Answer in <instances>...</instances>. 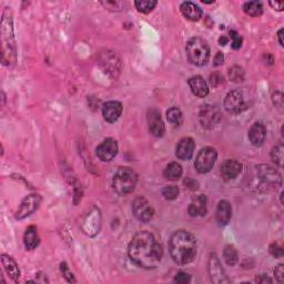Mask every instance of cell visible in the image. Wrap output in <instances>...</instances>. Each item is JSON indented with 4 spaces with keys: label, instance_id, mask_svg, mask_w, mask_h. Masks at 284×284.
<instances>
[{
    "label": "cell",
    "instance_id": "1",
    "mask_svg": "<svg viewBox=\"0 0 284 284\" xmlns=\"http://www.w3.org/2000/svg\"><path fill=\"white\" fill-rule=\"evenodd\" d=\"M128 254L130 260L138 267L151 270L156 269L162 260V247L149 231L138 232L131 240Z\"/></svg>",
    "mask_w": 284,
    "mask_h": 284
},
{
    "label": "cell",
    "instance_id": "2",
    "mask_svg": "<svg viewBox=\"0 0 284 284\" xmlns=\"http://www.w3.org/2000/svg\"><path fill=\"white\" fill-rule=\"evenodd\" d=\"M169 250L172 260L177 264H189L196 258L197 240L190 232L178 230L171 235Z\"/></svg>",
    "mask_w": 284,
    "mask_h": 284
},
{
    "label": "cell",
    "instance_id": "3",
    "mask_svg": "<svg viewBox=\"0 0 284 284\" xmlns=\"http://www.w3.org/2000/svg\"><path fill=\"white\" fill-rule=\"evenodd\" d=\"M186 56H188L189 61L192 65L201 67L205 66L206 62L209 61L210 57V49L207 43L202 38L195 37L188 41L186 44Z\"/></svg>",
    "mask_w": 284,
    "mask_h": 284
},
{
    "label": "cell",
    "instance_id": "4",
    "mask_svg": "<svg viewBox=\"0 0 284 284\" xmlns=\"http://www.w3.org/2000/svg\"><path fill=\"white\" fill-rule=\"evenodd\" d=\"M138 182L137 173L130 168H120L116 172L112 186L119 196H127L132 192Z\"/></svg>",
    "mask_w": 284,
    "mask_h": 284
},
{
    "label": "cell",
    "instance_id": "5",
    "mask_svg": "<svg viewBox=\"0 0 284 284\" xmlns=\"http://www.w3.org/2000/svg\"><path fill=\"white\" fill-rule=\"evenodd\" d=\"M101 225V213L97 207L89 209L80 220V228L82 232L88 237H94L99 233Z\"/></svg>",
    "mask_w": 284,
    "mask_h": 284
},
{
    "label": "cell",
    "instance_id": "6",
    "mask_svg": "<svg viewBox=\"0 0 284 284\" xmlns=\"http://www.w3.org/2000/svg\"><path fill=\"white\" fill-rule=\"evenodd\" d=\"M256 179L262 184V188L276 189L281 185V175L275 169L269 165H259L256 167Z\"/></svg>",
    "mask_w": 284,
    "mask_h": 284
},
{
    "label": "cell",
    "instance_id": "7",
    "mask_svg": "<svg viewBox=\"0 0 284 284\" xmlns=\"http://www.w3.org/2000/svg\"><path fill=\"white\" fill-rule=\"evenodd\" d=\"M218 154L216 149L211 147H206L201 150L195 161V168L199 173H206L209 172L212 168L214 163L217 161Z\"/></svg>",
    "mask_w": 284,
    "mask_h": 284
},
{
    "label": "cell",
    "instance_id": "8",
    "mask_svg": "<svg viewBox=\"0 0 284 284\" xmlns=\"http://www.w3.org/2000/svg\"><path fill=\"white\" fill-rule=\"evenodd\" d=\"M224 108L229 113L232 115L243 112L248 108L243 93L240 90H232L229 92L224 99Z\"/></svg>",
    "mask_w": 284,
    "mask_h": 284
},
{
    "label": "cell",
    "instance_id": "9",
    "mask_svg": "<svg viewBox=\"0 0 284 284\" xmlns=\"http://www.w3.org/2000/svg\"><path fill=\"white\" fill-rule=\"evenodd\" d=\"M132 211L135 217L143 223H148L154 218L155 210L154 207L150 205V203L144 198H137L134 201L132 204Z\"/></svg>",
    "mask_w": 284,
    "mask_h": 284
},
{
    "label": "cell",
    "instance_id": "10",
    "mask_svg": "<svg viewBox=\"0 0 284 284\" xmlns=\"http://www.w3.org/2000/svg\"><path fill=\"white\" fill-rule=\"evenodd\" d=\"M199 119L203 128L212 129L220 121L221 115L219 109L216 106L205 105L200 109Z\"/></svg>",
    "mask_w": 284,
    "mask_h": 284
},
{
    "label": "cell",
    "instance_id": "11",
    "mask_svg": "<svg viewBox=\"0 0 284 284\" xmlns=\"http://www.w3.org/2000/svg\"><path fill=\"white\" fill-rule=\"evenodd\" d=\"M41 202V197L37 193H31V195L27 196L20 203L19 209L16 213V219L23 220L27 217H29L34 211L38 209V206Z\"/></svg>",
    "mask_w": 284,
    "mask_h": 284
},
{
    "label": "cell",
    "instance_id": "12",
    "mask_svg": "<svg viewBox=\"0 0 284 284\" xmlns=\"http://www.w3.org/2000/svg\"><path fill=\"white\" fill-rule=\"evenodd\" d=\"M118 154V142L112 139V138H108V139L103 140L96 149V155L101 161L109 162Z\"/></svg>",
    "mask_w": 284,
    "mask_h": 284
},
{
    "label": "cell",
    "instance_id": "13",
    "mask_svg": "<svg viewBox=\"0 0 284 284\" xmlns=\"http://www.w3.org/2000/svg\"><path fill=\"white\" fill-rule=\"evenodd\" d=\"M209 275L213 283L221 284V283H229V279L226 278L224 270L221 266L220 260L216 253H211L209 258Z\"/></svg>",
    "mask_w": 284,
    "mask_h": 284
},
{
    "label": "cell",
    "instance_id": "14",
    "mask_svg": "<svg viewBox=\"0 0 284 284\" xmlns=\"http://www.w3.org/2000/svg\"><path fill=\"white\" fill-rule=\"evenodd\" d=\"M122 103L119 101H108L106 103H103L102 106V116L105 118V120L107 122H116L118 119H119L121 113H122Z\"/></svg>",
    "mask_w": 284,
    "mask_h": 284
},
{
    "label": "cell",
    "instance_id": "15",
    "mask_svg": "<svg viewBox=\"0 0 284 284\" xmlns=\"http://www.w3.org/2000/svg\"><path fill=\"white\" fill-rule=\"evenodd\" d=\"M148 123L150 132L155 137H162L164 135L165 127L160 112L156 109H152L148 112Z\"/></svg>",
    "mask_w": 284,
    "mask_h": 284
},
{
    "label": "cell",
    "instance_id": "16",
    "mask_svg": "<svg viewBox=\"0 0 284 284\" xmlns=\"http://www.w3.org/2000/svg\"><path fill=\"white\" fill-rule=\"evenodd\" d=\"M196 148V143L193 141L192 138H183L179 141L176 148V156L180 160H189L191 159L193 151H195Z\"/></svg>",
    "mask_w": 284,
    "mask_h": 284
},
{
    "label": "cell",
    "instance_id": "17",
    "mask_svg": "<svg viewBox=\"0 0 284 284\" xmlns=\"http://www.w3.org/2000/svg\"><path fill=\"white\" fill-rule=\"evenodd\" d=\"M267 136V130L264 124L261 122H255L253 123L250 130H249V140L252 143L254 147H261L266 140Z\"/></svg>",
    "mask_w": 284,
    "mask_h": 284
},
{
    "label": "cell",
    "instance_id": "18",
    "mask_svg": "<svg viewBox=\"0 0 284 284\" xmlns=\"http://www.w3.org/2000/svg\"><path fill=\"white\" fill-rule=\"evenodd\" d=\"M242 170V164L237 160H225L221 165V175L226 181L237 178Z\"/></svg>",
    "mask_w": 284,
    "mask_h": 284
},
{
    "label": "cell",
    "instance_id": "19",
    "mask_svg": "<svg viewBox=\"0 0 284 284\" xmlns=\"http://www.w3.org/2000/svg\"><path fill=\"white\" fill-rule=\"evenodd\" d=\"M188 85L190 87L191 92L199 97V98H204L207 94H209V87L205 80L200 77V75H195V77H191L188 80Z\"/></svg>",
    "mask_w": 284,
    "mask_h": 284
},
{
    "label": "cell",
    "instance_id": "20",
    "mask_svg": "<svg viewBox=\"0 0 284 284\" xmlns=\"http://www.w3.org/2000/svg\"><path fill=\"white\" fill-rule=\"evenodd\" d=\"M207 212V199L200 195L192 200L189 206V214L191 217H203Z\"/></svg>",
    "mask_w": 284,
    "mask_h": 284
},
{
    "label": "cell",
    "instance_id": "21",
    "mask_svg": "<svg viewBox=\"0 0 284 284\" xmlns=\"http://www.w3.org/2000/svg\"><path fill=\"white\" fill-rule=\"evenodd\" d=\"M232 217V209L230 203L225 200L220 201L218 206H217V211H216V220L219 225L223 226L229 223Z\"/></svg>",
    "mask_w": 284,
    "mask_h": 284
},
{
    "label": "cell",
    "instance_id": "22",
    "mask_svg": "<svg viewBox=\"0 0 284 284\" xmlns=\"http://www.w3.org/2000/svg\"><path fill=\"white\" fill-rule=\"evenodd\" d=\"M180 10H181L183 17L191 20V22H198V20H200L203 15L202 9H201L198 5L193 4L191 2L183 3L181 6H180Z\"/></svg>",
    "mask_w": 284,
    "mask_h": 284
},
{
    "label": "cell",
    "instance_id": "23",
    "mask_svg": "<svg viewBox=\"0 0 284 284\" xmlns=\"http://www.w3.org/2000/svg\"><path fill=\"white\" fill-rule=\"evenodd\" d=\"M2 264L4 267V270L6 273L10 276V279H12L15 282L19 280L20 276V270L17 264V262L13 260L11 256L3 254L2 255Z\"/></svg>",
    "mask_w": 284,
    "mask_h": 284
},
{
    "label": "cell",
    "instance_id": "24",
    "mask_svg": "<svg viewBox=\"0 0 284 284\" xmlns=\"http://www.w3.org/2000/svg\"><path fill=\"white\" fill-rule=\"evenodd\" d=\"M39 242H40V239L38 235L37 228L33 225L27 228L24 235V244L27 250H33V249H36L39 245Z\"/></svg>",
    "mask_w": 284,
    "mask_h": 284
},
{
    "label": "cell",
    "instance_id": "25",
    "mask_svg": "<svg viewBox=\"0 0 284 284\" xmlns=\"http://www.w3.org/2000/svg\"><path fill=\"white\" fill-rule=\"evenodd\" d=\"M182 167L177 162H171L170 164L167 165V168L164 169L163 175L170 181H177L182 176Z\"/></svg>",
    "mask_w": 284,
    "mask_h": 284
},
{
    "label": "cell",
    "instance_id": "26",
    "mask_svg": "<svg viewBox=\"0 0 284 284\" xmlns=\"http://www.w3.org/2000/svg\"><path fill=\"white\" fill-rule=\"evenodd\" d=\"M243 10L248 16L260 17L263 13V5L260 2H248L243 6Z\"/></svg>",
    "mask_w": 284,
    "mask_h": 284
},
{
    "label": "cell",
    "instance_id": "27",
    "mask_svg": "<svg viewBox=\"0 0 284 284\" xmlns=\"http://www.w3.org/2000/svg\"><path fill=\"white\" fill-rule=\"evenodd\" d=\"M167 118L169 122L172 124L173 127H179L181 126L183 117H182V112L181 110L177 107H172L170 108L167 111Z\"/></svg>",
    "mask_w": 284,
    "mask_h": 284
},
{
    "label": "cell",
    "instance_id": "28",
    "mask_svg": "<svg viewBox=\"0 0 284 284\" xmlns=\"http://www.w3.org/2000/svg\"><path fill=\"white\" fill-rule=\"evenodd\" d=\"M223 258L228 266H235L239 261L238 251L233 245H226L223 251Z\"/></svg>",
    "mask_w": 284,
    "mask_h": 284
},
{
    "label": "cell",
    "instance_id": "29",
    "mask_svg": "<svg viewBox=\"0 0 284 284\" xmlns=\"http://www.w3.org/2000/svg\"><path fill=\"white\" fill-rule=\"evenodd\" d=\"M136 9L141 13H149L155 9L157 2L155 0H137L135 2Z\"/></svg>",
    "mask_w": 284,
    "mask_h": 284
},
{
    "label": "cell",
    "instance_id": "30",
    "mask_svg": "<svg viewBox=\"0 0 284 284\" xmlns=\"http://www.w3.org/2000/svg\"><path fill=\"white\" fill-rule=\"evenodd\" d=\"M229 78L233 82H241L244 80V70L239 66H233L229 69Z\"/></svg>",
    "mask_w": 284,
    "mask_h": 284
},
{
    "label": "cell",
    "instance_id": "31",
    "mask_svg": "<svg viewBox=\"0 0 284 284\" xmlns=\"http://www.w3.org/2000/svg\"><path fill=\"white\" fill-rule=\"evenodd\" d=\"M271 159L273 162L276 164H279L280 167H282L283 164V145H276L271 151Z\"/></svg>",
    "mask_w": 284,
    "mask_h": 284
},
{
    "label": "cell",
    "instance_id": "32",
    "mask_svg": "<svg viewBox=\"0 0 284 284\" xmlns=\"http://www.w3.org/2000/svg\"><path fill=\"white\" fill-rule=\"evenodd\" d=\"M162 196L167 200H175L179 196V189L176 185H168L162 190Z\"/></svg>",
    "mask_w": 284,
    "mask_h": 284
},
{
    "label": "cell",
    "instance_id": "33",
    "mask_svg": "<svg viewBox=\"0 0 284 284\" xmlns=\"http://www.w3.org/2000/svg\"><path fill=\"white\" fill-rule=\"evenodd\" d=\"M230 36L232 38V44H231L232 49L233 50H239L240 48L242 47V43H243V40H242V38L239 36V33L237 31H234V30L230 31Z\"/></svg>",
    "mask_w": 284,
    "mask_h": 284
},
{
    "label": "cell",
    "instance_id": "34",
    "mask_svg": "<svg viewBox=\"0 0 284 284\" xmlns=\"http://www.w3.org/2000/svg\"><path fill=\"white\" fill-rule=\"evenodd\" d=\"M60 270H61L62 275L65 276V279L68 282H70V283H74L75 282V279H74L72 272L70 271V270H69V268H68V266L66 264V263H61V264H60Z\"/></svg>",
    "mask_w": 284,
    "mask_h": 284
},
{
    "label": "cell",
    "instance_id": "35",
    "mask_svg": "<svg viewBox=\"0 0 284 284\" xmlns=\"http://www.w3.org/2000/svg\"><path fill=\"white\" fill-rule=\"evenodd\" d=\"M175 281L176 283H179V284H186L190 282V275L188 273H184V272H179L176 278H175Z\"/></svg>",
    "mask_w": 284,
    "mask_h": 284
},
{
    "label": "cell",
    "instance_id": "36",
    "mask_svg": "<svg viewBox=\"0 0 284 284\" xmlns=\"http://www.w3.org/2000/svg\"><path fill=\"white\" fill-rule=\"evenodd\" d=\"M270 253H271L274 258H282L283 256V248L279 244L273 243L270 247Z\"/></svg>",
    "mask_w": 284,
    "mask_h": 284
},
{
    "label": "cell",
    "instance_id": "37",
    "mask_svg": "<svg viewBox=\"0 0 284 284\" xmlns=\"http://www.w3.org/2000/svg\"><path fill=\"white\" fill-rule=\"evenodd\" d=\"M210 82L213 87H218L223 82V77L220 73H214L210 77Z\"/></svg>",
    "mask_w": 284,
    "mask_h": 284
},
{
    "label": "cell",
    "instance_id": "38",
    "mask_svg": "<svg viewBox=\"0 0 284 284\" xmlns=\"http://www.w3.org/2000/svg\"><path fill=\"white\" fill-rule=\"evenodd\" d=\"M274 275L275 279L278 280V282L282 283L283 282V278H284V270H283V264H280L274 269Z\"/></svg>",
    "mask_w": 284,
    "mask_h": 284
},
{
    "label": "cell",
    "instance_id": "39",
    "mask_svg": "<svg viewBox=\"0 0 284 284\" xmlns=\"http://www.w3.org/2000/svg\"><path fill=\"white\" fill-rule=\"evenodd\" d=\"M223 61H224V57H223V54L221 53V52H218L216 54V57H214V60H213V66H221L223 64Z\"/></svg>",
    "mask_w": 284,
    "mask_h": 284
},
{
    "label": "cell",
    "instance_id": "40",
    "mask_svg": "<svg viewBox=\"0 0 284 284\" xmlns=\"http://www.w3.org/2000/svg\"><path fill=\"white\" fill-rule=\"evenodd\" d=\"M270 6L278 11H282L284 9V3L282 2H270Z\"/></svg>",
    "mask_w": 284,
    "mask_h": 284
},
{
    "label": "cell",
    "instance_id": "41",
    "mask_svg": "<svg viewBox=\"0 0 284 284\" xmlns=\"http://www.w3.org/2000/svg\"><path fill=\"white\" fill-rule=\"evenodd\" d=\"M255 281L258 282V283H272V280L270 279V278H268V276H267V275H264V274L256 276Z\"/></svg>",
    "mask_w": 284,
    "mask_h": 284
},
{
    "label": "cell",
    "instance_id": "42",
    "mask_svg": "<svg viewBox=\"0 0 284 284\" xmlns=\"http://www.w3.org/2000/svg\"><path fill=\"white\" fill-rule=\"evenodd\" d=\"M278 39L281 46H283V29H280L278 32Z\"/></svg>",
    "mask_w": 284,
    "mask_h": 284
},
{
    "label": "cell",
    "instance_id": "43",
    "mask_svg": "<svg viewBox=\"0 0 284 284\" xmlns=\"http://www.w3.org/2000/svg\"><path fill=\"white\" fill-rule=\"evenodd\" d=\"M219 44L221 45V46H225L226 44H228V38L226 37H221L220 39H219Z\"/></svg>",
    "mask_w": 284,
    "mask_h": 284
}]
</instances>
